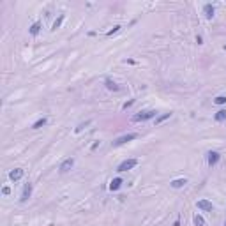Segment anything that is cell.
Wrapping results in <instances>:
<instances>
[{"instance_id":"6da1fadb","label":"cell","mask_w":226,"mask_h":226,"mask_svg":"<svg viewBox=\"0 0 226 226\" xmlns=\"http://www.w3.org/2000/svg\"><path fill=\"white\" fill-rule=\"evenodd\" d=\"M155 115H157V111H155V110H145V111L136 113V115L133 117V120H134V122H145V120L154 118Z\"/></svg>"},{"instance_id":"7a4b0ae2","label":"cell","mask_w":226,"mask_h":226,"mask_svg":"<svg viewBox=\"0 0 226 226\" xmlns=\"http://www.w3.org/2000/svg\"><path fill=\"white\" fill-rule=\"evenodd\" d=\"M136 138H138V134H136V133L124 134V136H120V138H117V140L113 141V147H120V145L127 143V141H133V140H136Z\"/></svg>"},{"instance_id":"3957f363","label":"cell","mask_w":226,"mask_h":226,"mask_svg":"<svg viewBox=\"0 0 226 226\" xmlns=\"http://www.w3.org/2000/svg\"><path fill=\"white\" fill-rule=\"evenodd\" d=\"M138 165V161L136 159H125V161H122L120 165H118V168H117V171H129V170H133L134 166Z\"/></svg>"},{"instance_id":"277c9868","label":"cell","mask_w":226,"mask_h":226,"mask_svg":"<svg viewBox=\"0 0 226 226\" xmlns=\"http://www.w3.org/2000/svg\"><path fill=\"white\" fill-rule=\"evenodd\" d=\"M219 159H221V154H219V152H216V150L207 152V163H208V166H210V168H212V166H216L217 163H219Z\"/></svg>"},{"instance_id":"5b68a950","label":"cell","mask_w":226,"mask_h":226,"mask_svg":"<svg viewBox=\"0 0 226 226\" xmlns=\"http://www.w3.org/2000/svg\"><path fill=\"white\" fill-rule=\"evenodd\" d=\"M72 166H74V159H72V157H67V159H64V161H62V165H60V168H58V170H60V173H67Z\"/></svg>"},{"instance_id":"8992f818","label":"cell","mask_w":226,"mask_h":226,"mask_svg":"<svg viewBox=\"0 0 226 226\" xmlns=\"http://www.w3.org/2000/svg\"><path fill=\"white\" fill-rule=\"evenodd\" d=\"M196 207H198L200 210H205V212H212V210H214V205H212L208 200H200V201H196Z\"/></svg>"},{"instance_id":"52a82bcc","label":"cell","mask_w":226,"mask_h":226,"mask_svg":"<svg viewBox=\"0 0 226 226\" xmlns=\"http://www.w3.org/2000/svg\"><path fill=\"white\" fill-rule=\"evenodd\" d=\"M203 14H205L207 20H212V18L216 16V7H214L212 4H205V5H203Z\"/></svg>"},{"instance_id":"ba28073f","label":"cell","mask_w":226,"mask_h":226,"mask_svg":"<svg viewBox=\"0 0 226 226\" xmlns=\"http://www.w3.org/2000/svg\"><path fill=\"white\" fill-rule=\"evenodd\" d=\"M32 196V184L28 182V184H25V187H23V193H21V198H20V201H27L28 198Z\"/></svg>"},{"instance_id":"9c48e42d","label":"cell","mask_w":226,"mask_h":226,"mask_svg":"<svg viewBox=\"0 0 226 226\" xmlns=\"http://www.w3.org/2000/svg\"><path fill=\"white\" fill-rule=\"evenodd\" d=\"M21 177H23V170H21V168H14V170H11V171H9V178H11V180H14V182L20 180Z\"/></svg>"},{"instance_id":"30bf717a","label":"cell","mask_w":226,"mask_h":226,"mask_svg":"<svg viewBox=\"0 0 226 226\" xmlns=\"http://www.w3.org/2000/svg\"><path fill=\"white\" fill-rule=\"evenodd\" d=\"M122 178H120V177H117V178H113L111 182H110V191H117V189H118V187H120V185H122Z\"/></svg>"},{"instance_id":"8fae6325","label":"cell","mask_w":226,"mask_h":226,"mask_svg":"<svg viewBox=\"0 0 226 226\" xmlns=\"http://www.w3.org/2000/svg\"><path fill=\"white\" fill-rule=\"evenodd\" d=\"M185 184H187V178H177V180L171 182V187H173V189H180V187H184Z\"/></svg>"},{"instance_id":"7c38bea8","label":"cell","mask_w":226,"mask_h":226,"mask_svg":"<svg viewBox=\"0 0 226 226\" xmlns=\"http://www.w3.org/2000/svg\"><path fill=\"white\" fill-rule=\"evenodd\" d=\"M106 88H108V90H113V92H117V90H120V85H117V83L115 81H111V80H110V78H108V80H106Z\"/></svg>"},{"instance_id":"4fadbf2b","label":"cell","mask_w":226,"mask_h":226,"mask_svg":"<svg viewBox=\"0 0 226 226\" xmlns=\"http://www.w3.org/2000/svg\"><path fill=\"white\" fill-rule=\"evenodd\" d=\"M39 32H41V23H39V21H35V23L30 27V34H32V35H37Z\"/></svg>"},{"instance_id":"5bb4252c","label":"cell","mask_w":226,"mask_h":226,"mask_svg":"<svg viewBox=\"0 0 226 226\" xmlns=\"http://www.w3.org/2000/svg\"><path fill=\"white\" fill-rule=\"evenodd\" d=\"M46 124H48V120H46V118L42 117V118H39L37 122H35V124H34V125H32V129H41V127H44Z\"/></svg>"},{"instance_id":"9a60e30c","label":"cell","mask_w":226,"mask_h":226,"mask_svg":"<svg viewBox=\"0 0 226 226\" xmlns=\"http://www.w3.org/2000/svg\"><path fill=\"white\" fill-rule=\"evenodd\" d=\"M193 223H194L196 226H205V219L200 216V214H196V216L193 217Z\"/></svg>"},{"instance_id":"2e32d148","label":"cell","mask_w":226,"mask_h":226,"mask_svg":"<svg viewBox=\"0 0 226 226\" xmlns=\"http://www.w3.org/2000/svg\"><path fill=\"white\" fill-rule=\"evenodd\" d=\"M62 21H64V14H60V16H58L57 20L53 21V27H52V30H57V28H60Z\"/></svg>"},{"instance_id":"e0dca14e","label":"cell","mask_w":226,"mask_h":226,"mask_svg":"<svg viewBox=\"0 0 226 226\" xmlns=\"http://www.w3.org/2000/svg\"><path fill=\"white\" fill-rule=\"evenodd\" d=\"M170 117H171V113H165V115H161V117H157V118H155V125H159V124H163V122H165V120H168Z\"/></svg>"},{"instance_id":"ac0fdd59","label":"cell","mask_w":226,"mask_h":226,"mask_svg":"<svg viewBox=\"0 0 226 226\" xmlns=\"http://www.w3.org/2000/svg\"><path fill=\"white\" fill-rule=\"evenodd\" d=\"M216 120H217V122L226 120V110H219V111L216 113Z\"/></svg>"},{"instance_id":"d6986e66","label":"cell","mask_w":226,"mask_h":226,"mask_svg":"<svg viewBox=\"0 0 226 226\" xmlns=\"http://www.w3.org/2000/svg\"><path fill=\"white\" fill-rule=\"evenodd\" d=\"M214 103L216 104H226V95H217L216 99H214Z\"/></svg>"},{"instance_id":"ffe728a7","label":"cell","mask_w":226,"mask_h":226,"mask_svg":"<svg viewBox=\"0 0 226 226\" xmlns=\"http://www.w3.org/2000/svg\"><path fill=\"white\" fill-rule=\"evenodd\" d=\"M118 30H120V25H115V27H113V30L108 32V35H113V34H117Z\"/></svg>"},{"instance_id":"44dd1931","label":"cell","mask_w":226,"mask_h":226,"mask_svg":"<svg viewBox=\"0 0 226 226\" xmlns=\"http://www.w3.org/2000/svg\"><path fill=\"white\" fill-rule=\"evenodd\" d=\"M133 104H134V99H131V101H127V103L122 106V110H127V108H129V106H133Z\"/></svg>"},{"instance_id":"7402d4cb","label":"cell","mask_w":226,"mask_h":226,"mask_svg":"<svg viewBox=\"0 0 226 226\" xmlns=\"http://www.w3.org/2000/svg\"><path fill=\"white\" fill-rule=\"evenodd\" d=\"M2 193H4V194L7 196V194H9V193H11V189H9V187H7V185H5V187L2 189Z\"/></svg>"},{"instance_id":"603a6c76","label":"cell","mask_w":226,"mask_h":226,"mask_svg":"<svg viewBox=\"0 0 226 226\" xmlns=\"http://www.w3.org/2000/svg\"><path fill=\"white\" fill-rule=\"evenodd\" d=\"M223 226H226V221H224V224H223Z\"/></svg>"},{"instance_id":"cb8c5ba5","label":"cell","mask_w":226,"mask_h":226,"mask_svg":"<svg viewBox=\"0 0 226 226\" xmlns=\"http://www.w3.org/2000/svg\"><path fill=\"white\" fill-rule=\"evenodd\" d=\"M224 50H226V44H224Z\"/></svg>"}]
</instances>
